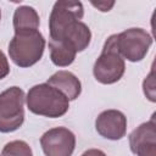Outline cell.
<instances>
[{
  "mask_svg": "<svg viewBox=\"0 0 156 156\" xmlns=\"http://www.w3.org/2000/svg\"><path fill=\"white\" fill-rule=\"evenodd\" d=\"M1 156H33V151L26 141L13 140L4 146Z\"/></svg>",
  "mask_w": 156,
  "mask_h": 156,
  "instance_id": "obj_14",
  "label": "cell"
},
{
  "mask_svg": "<svg viewBox=\"0 0 156 156\" xmlns=\"http://www.w3.org/2000/svg\"><path fill=\"white\" fill-rule=\"evenodd\" d=\"M84 15L83 4L73 0H58L54 4L49 17V39H56L69 24L80 21Z\"/></svg>",
  "mask_w": 156,
  "mask_h": 156,
  "instance_id": "obj_6",
  "label": "cell"
},
{
  "mask_svg": "<svg viewBox=\"0 0 156 156\" xmlns=\"http://www.w3.org/2000/svg\"><path fill=\"white\" fill-rule=\"evenodd\" d=\"M45 156H72L76 147L74 134L65 127L51 128L40 138Z\"/></svg>",
  "mask_w": 156,
  "mask_h": 156,
  "instance_id": "obj_7",
  "label": "cell"
},
{
  "mask_svg": "<svg viewBox=\"0 0 156 156\" xmlns=\"http://www.w3.org/2000/svg\"><path fill=\"white\" fill-rule=\"evenodd\" d=\"M24 91L11 87L0 94V133L17 130L24 122Z\"/></svg>",
  "mask_w": 156,
  "mask_h": 156,
  "instance_id": "obj_4",
  "label": "cell"
},
{
  "mask_svg": "<svg viewBox=\"0 0 156 156\" xmlns=\"http://www.w3.org/2000/svg\"><path fill=\"white\" fill-rule=\"evenodd\" d=\"M46 83L60 90L68 100H76L82 93L80 80L69 71H57Z\"/></svg>",
  "mask_w": 156,
  "mask_h": 156,
  "instance_id": "obj_11",
  "label": "cell"
},
{
  "mask_svg": "<svg viewBox=\"0 0 156 156\" xmlns=\"http://www.w3.org/2000/svg\"><path fill=\"white\" fill-rule=\"evenodd\" d=\"M26 102L30 112L49 118L62 117L69 107V100L48 83L32 87L27 93Z\"/></svg>",
  "mask_w": 156,
  "mask_h": 156,
  "instance_id": "obj_1",
  "label": "cell"
},
{
  "mask_svg": "<svg viewBox=\"0 0 156 156\" xmlns=\"http://www.w3.org/2000/svg\"><path fill=\"white\" fill-rule=\"evenodd\" d=\"M10 73V65L5 54L0 50V79L5 78Z\"/></svg>",
  "mask_w": 156,
  "mask_h": 156,
  "instance_id": "obj_16",
  "label": "cell"
},
{
  "mask_svg": "<svg viewBox=\"0 0 156 156\" xmlns=\"http://www.w3.org/2000/svg\"><path fill=\"white\" fill-rule=\"evenodd\" d=\"M40 18L38 12L30 6H20L13 13V28L15 30L21 29H38Z\"/></svg>",
  "mask_w": 156,
  "mask_h": 156,
  "instance_id": "obj_13",
  "label": "cell"
},
{
  "mask_svg": "<svg viewBox=\"0 0 156 156\" xmlns=\"http://www.w3.org/2000/svg\"><path fill=\"white\" fill-rule=\"evenodd\" d=\"M45 39L38 29L15 30L9 44V55L15 65L26 68L35 65L43 56Z\"/></svg>",
  "mask_w": 156,
  "mask_h": 156,
  "instance_id": "obj_2",
  "label": "cell"
},
{
  "mask_svg": "<svg viewBox=\"0 0 156 156\" xmlns=\"http://www.w3.org/2000/svg\"><path fill=\"white\" fill-rule=\"evenodd\" d=\"M49 49H50V58L52 63L57 67L69 66L77 55V51L65 41L61 40H51L49 39Z\"/></svg>",
  "mask_w": 156,
  "mask_h": 156,
  "instance_id": "obj_12",
  "label": "cell"
},
{
  "mask_svg": "<svg viewBox=\"0 0 156 156\" xmlns=\"http://www.w3.org/2000/svg\"><path fill=\"white\" fill-rule=\"evenodd\" d=\"M129 146L136 156H156V123L154 116L129 134Z\"/></svg>",
  "mask_w": 156,
  "mask_h": 156,
  "instance_id": "obj_8",
  "label": "cell"
},
{
  "mask_svg": "<svg viewBox=\"0 0 156 156\" xmlns=\"http://www.w3.org/2000/svg\"><path fill=\"white\" fill-rule=\"evenodd\" d=\"M152 44L151 35L143 28H129L116 34V49L122 58L130 62L141 61Z\"/></svg>",
  "mask_w": 156,
  "mask_h": 156,
  "instance_id": "obj_5",
  "label": "cell"
},
{
  "mask_svg": "<svg viewBox=\"0 0 156 156\" xmlns=\"http://www.w3.org/2000/svg\"><path fill=\"white\" fill-rule=\"evenodd\" d=\"M94 7H96L98 10H100V11H102V12H107V11H110L112 7H113V5H115V1H91L90 2Z\"/></svg>",
  "mask_w": 156,
  "mask_h": 156,
  "instance_id": "obj_17",
  "label": "cell"
},
{
  "mask_svg": "<svg viewBox=\"0 0 156 156\" xmlns=\"http://www.w3.org/2000/svg\"><path fill=\"white\" fill-rule=\"evenodd\" d=\"M51 40H61L71 45L77 52L85 50L91 40V32L89 27L82 22V21H76L72 24H69L56 39Z\"/></svg>",
  "mask_w": 156,
  "mask_h": 156,
  "instance_id": "obj_10",
  "label": "cell"
},
{
  "mask_svg": "<svg viewBox=\"0 0 156 156\" xmlns=\"http://www.w3.org/2000/svg\"><path fill=\"white\" fill-rule=\"evenodd\" d=\"M143 89H144V94L145 96L155 102L156 101V95H155V79H154V69H151V72L149 73V76L144 79L143 83Z\"/></svg>",
  "mask_w": 156,
  "mask_h": 156,
  "instance_id": "obj_15",
  "label": "cell"
},
{
  "mask_svg": "<svg viewBox=\"0 0 156 156\" xmlns=\"http://www.w3.org/2000/svg\"><path fill=\"white\" fill-rule=\"evenodd\" d=\"M82 156H106V154L99 149H89L82 154Z\"/></svg>",
  "mask_w": 156,
  "mask_h": 156,
  "instance_id": "obj_18",
  "label": "cell"
},
{
  "mask_svg": "<svg viewBox=\"0 0 156 156\" xmlns=\"http://www.w3.org/2000/svg\"><path fill=\"white\" fill-rule=\"evenodd\" d=\"M0 20H1V10H0Z\"/></svg>",
  "mask_w": 156,
  "mask_h": 156,
  "instance_id": "obj_19",
  "label": "cell"
},
{
  "mask_svg": "<svg viewBox=\"0 0 156 156\" xmlns=\"http://www.w3.org/2000/svg\"><path fill=\"white\" fill-rule=\"evenodd\" d=\"M124 71V60L116 49V34H112L106 39L102 51L94 63L93 73L99 83L113 84L123 77Z\"/></svg>",
  "mask_w": 156,
  "mask_h": 156,
  "instance_id": "obj_3",
  "label": "cell"
},
{
  "mask_svg": "<svg viewBox=\"0 0 156 156\" xmlns=\"http://www.w3.org/2000/svg\"><path fill=\"white\" fill-rule=\"evenodd\" d=\"M95 129L101 136L108 140H119L127 132V117L118 110L102 111L96 117Z\"/></svg>",
  "mask_w": 156,
  "mask_h": 156,
  "instance_id": "obj_9",
  "label": "cell"
}]
</instances>
